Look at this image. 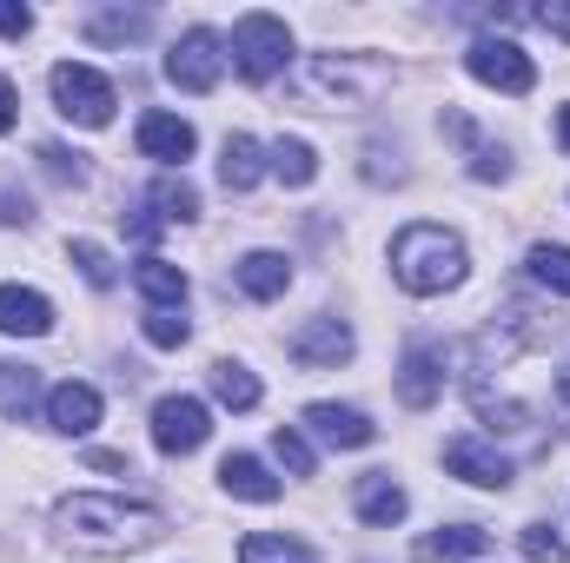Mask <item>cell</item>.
Segmentation results:
<instances>
[{
  "mask_svg": "<svg viewBox=\"0 0 570 563\" xmlns=\"http://www.w3.org/2000/svg\"><path fill=\"white\" fill-rule=\"evenodd\" d=\"M239 563H312V551L292 544V537H273V531H253L239 544Z\"/></svg>",
  "mask_w": 570,
  "mask_h": 563,
  "instance_id": "484cf974",
  "label": "cell"
},
{
  "mask_svg": "<svg viewBox=\"0 0 570 563\" xmlns=\"http://www.w3.org/2000/svg\"><path fill=\"white\" fill-rule=\"evenodd\" d=\"M352 504H358V517L379 524V531H392V524L405 517V491H399L392 471H365V477L352 484Z\"/></svg>",
  "mask_w": 570,
  "mask_h": 563,
  "instance_id": "2e32d148",
  "label": "cell"
},
{
  "mask_svg": "<svg viewBox=\"0 0 570 563\" xmlns=\"http://www.w3.org/2000/svg\"><path fill=\"white\" fill-rule=\"evenodd\" d=\"M399 398H405V412H431L444 398V352L438 345H405V358H399Z\"/></svg>",
  "mask_w": 570,
  "mask_h": 563,
  "instance_id": "30bf717a",
  "label": "cell"
},
{
  "mask_svg": "<svg viewBox=\"0 0 570 563\" xmlns=\"http://www.w3.org/2000/svg\"><path fill=\"white\" fill-rule=\"evenodd\" d=\"M464 67H471V80H484V87H498V93H511V100H524L531 87H538V67H531V53L518 47V40H471V53H464Z\"/></svg>",
  "mask_w": 570,
  "mask_h": 563,
  "instance_id": "8992f818",
  "label": "cell"
},
{
  "mask_svg": "<svg viewBox=\"0 0 570 563\" xmlns=\"http://www.w3.org/2000/svg\"><path fill=\"white\" fill-rule=\"evenodd\" d=\"M60 531L67 544L94 551V557H127L166 537V517L153 504H127V497H100V491H80L60 504Z\"/></svg>",
  "mask_w": 570,
  "mask_h": 563,
  "instance_id": "6da1fadb",
  "label": "cell"
},
{
  "mask_svg": "<svg viewBox=\"0 0 570 563\" xmlns=\"http://www.w3.org/2000/svg\"><path fill=\"white\" fill-rule=\"evenodd\" d=\"M558 146H564V152H570V107H564V113H558Z\"/></svg>",
  "mask_w": 570,
  "mask_h": 563,
  "instance_id": "f35d334b",
  "label": "cell"
},
{
  "mask_svg": "<svg viewBox=\"0 0 570 563\" xmlns=\"http://www.w3.org/2000/svg\"><path fill=\"white\" fill-rule=\"evenodd\" d=\"M100 412H107V405H100V392H94V385H80V378H67V385H53V392H47V424H53L60 437H87V431L100 424Z\"/></svg>",
  "mask_w": 570,
  "mask_h": 563,
  "instance_id": "7c38bea8",
  "label": "cell"
},
{
  "mask_svg": "<svg viewBox=\"0 0 570 563\" xmlns=\"http://www.w3.org/2000/svg\"><path fill=\"white\" fill-rule=\"evenodd\" d=\"M0 332L7 338H40V332H53V305L33 285H0Z\"/></svg>",
  "mask_w": 570,
  "mask_h": 563,
  "instance_id": "5bb4252c",
  "label": "cell"
},
{
  "mask_svg": "<svg viewBox=\"0 0 570 563\" xmlns=\"http://www.w3.org/2000/svg\"><path fill=\"white\" fill-rule=\"evenodd\" d=\"M538 20H544V27H551V33H558V40H570V7H544V13H538Z\"/></svg>",
  "mask_w": 570,
  "mask_h": 563,
  "instance_id": "d590c367",
  "label": "cell"
},
{
  "mask_svg": "<svg viewBox=\"0 0 570 563\" xmlns=\"http://www.w3.org/2000/svg\"><path fill=\"white\" fill-rule=\"evenodd\" d=\"M40 172H47V179H53V186H80V179H87V166H80V152H67V146H40Z\"/></svg>",
  "mask_w": 570,
  "mask_h": 563,
  "instance_id": "4dcf8cb0",
  "label": "cell"
},
{
  "mask_svg": "<svg viewBox=\"0 0 570 563\" xmlns=\"http://www.w3.org/2000/svg\"><path fill=\"white\" fill-rule=\"evenodd\" d=\"M484 551H491V531L484 524H451V531L419 537V557L425 563H458V557H484Z\"/></svg>",
  "mask_w": 570,
  "mask_h": 563,
  "instance_id": "ffe728a7",
  "label": "cell"
},
{
  "mask_svg": "<svg viewBox=\"0 0 570 563\" xmlns=\"http://www.w3.org/2000/svg\"><path fill=\"white\" fill-rule=\"evenodd\" d=\"M273 457H279L292 477H312V444H305L292 424H279V431H273Z\"/></svg>",
  "mask_w": 570,
  "mask_h": 563,
  "instance_id": "f546056e",
  "label": "cell"
},
{
  "mask_svg": "<svg viewBox=\"0 0 570 563\" xmlns=\"http://www.w3.org/2000/svg\"><path fill=\"white\" fill-rule=\"evenodd\" d=\"M464 239L458 233H444V226H405L399 239H392V273L405 292H419V298H438V292H451V285H464Z\"/></svg>",
  "mask_w": 570,
  "mask_h": 563,
  "instance_id": "3957f363",
  "label": "cell"
},
{
  "mask_svg": "<svg viewBox=\"0 0 570 563\" xmlns=\"http://www.w3.org/2000/svg\"><path fill=\"white\" fill-rule=\"evenodd\" d=\"M13 113H20V107H13V80H7V73H0V134H7V127H13Z\"/></svg>",
  "mask_w": 570,
  "mask_h": 563,
  "instance_id": "8d00e7d4",
  "label": "cell"
},
{
  "mask_svg": "<svg viewBox=\"0 0 570 563\" xmlns=\"http://www.w3.org/2000/svg\"><path fill=\"white\" fill-rule=\"evenodd\" d=\"M33 398H40L33 365H0V412H7V418H27V412H33Z\"/></svg>",
  "mask_w": 570,
  "mask_h": 563,
  "instance_id": "d4e9b609",
  "label": "cell"
},
{
  "mask_svg": "<svg viewBox=\"0 0 570 563\" xmlns=\"http://www.w3.org/2000/svg\"><path fill=\"white\" fill-rule=\"evenodd\" d=\"M213 437V412L199 405V398H159L153 405V444L166 451V457H186V451H199Z\"/></svg>",
  "mask_w": 570,
  "mask_h": 563,
  "instance_id": "ba28073f",
  "label": "cell"
},
{
  "mask_svg": "<svg viewBox=\"0 0 570 563\" xmlns=\"http://www.w3.org/2000/svg\"><path fill=\"white\" fill-rule=\"evenodd\" d=\"M219 484H226L233 497H246V504H273V497H279V477H273L259 457H246V451H233V457L219 464Z\"/></svg>",
  "mask_w": 570,
  "mask_h": 563,
  "instance_id": "d6986e66",
  "label": "cell"
},
{
  "mask_svg": "<svg viewBox=\"0 0 570 563\" xmlns=\"http://www.w3.org/2000/svg\"><path fill=\"white\" fill-rule=\"evenodd\" d=\"M285 60H292V27H285L279 13H239V27H233V67L253 87H266V80L285 73Z\"/></svg>",
  "mask_w": 570,
  "mask_h": 563,
  "instance_id": "277c9868",
  "label": "cell"
},
{
  "mask_svg": "<svg viewBox=\"0 0 570 563\" xmlns=\"http://www.w3.org/2000/svg\"><path fill=\"white\" fill-rule=\"evenodd\" d=\"M524 557L531 563H564L570 551H564V537H558V524H531V531H524Z\"/></svg>",
  "mask_w": 570,
  "mask_h": 563,
  "instance_id": "d6a6232c",
  "label": "cell"
},
{
  "mask_svg": "<svg viewBox=\"0 0 570 563\" xmlns=\"http://www.w3.org/2000/svg\"><path fill=\"white\" fill-rule=\"evenodd\" d=\"M67 259H73V273L94 285V292H114V279H120V273H114V259H107V246H94V239H73V246H67Z\"/></svg>",
  "mask_w": 570,
  "mask_h": 563,
  "instance_id": "4316f807",
  "label": "cell"
},
{
  "mask_svg": "<svg viewBox=\"0 0 570 563\" xmlns=\"http://www.w3.org/2000/svg\"><path fill=\"white\" fill-rule=\"evenodd\" d=\"M146 338H153L159 352H179V345L193 338V325H186L179 312H146Z\"/></svg>",
  "mask_w": 570,
  "mask_h": 563,
  "instance_id": "1f68e13d",
  "label": "cell"
},
{
  "mask_svg": "<svg viewBox=\"0 0 570 563\" xmlns=\"http://www.w3.org/2000/svg\"><path fill=\"white\" fill-rule=\"evenodd\" d=\"M305 424H312L332 451H358V444H372V437H379V424L365 418L358 405H305Z\"/></svg>",
  "mask_w": 570,
  "mask_h": 563,
  "instance_id": "4fadbf2b",
  "label": "cell"
},
{
  "mask_svg": "<svg viewBox=\"0 0 570 563\" xmlns=\"http://www.w3.org/2000/svg\"><path fill=\"white\" fill-rule=\"evenodd\" d=\"M233 279H239V292L246 298H285V285H292V259L285 253H246L239 266H233Z\"/></svg>",
  "mask_w": 570,
  "mask_h": 563,
  "instance_id": "e0dca14e",
  "label": "cell"
},
{
  "mask_svg": "<svg viewBox=\"0 0 570 563\" xmlns=\"http://www.w3.org/2000/svg\"><path fill=\"white\" fill-rule=\"evenodd\" d=\"M444 471L464 477V484H478V491H504L511 484V457L491 451V444H478V437H451L444 444Z\"/></svg>",
  "mask_w": 570,
  "mask_h": 563,
  "instance_id": "8fae6325",
  "label": "cell"
},
{
  "mask_svg": "<svg viewBox=\"0 0 570 563\" xmlns=\"http://www.w3.org/2000/svg\"><path fill=\"white\" fill-rule=\"evenodd\" d=\"M558 398L570 405V358H564V372H558Z\"/></svg>",
  "mask_w": 570,
  "mask_h": 563,
  "instance_id": "ab89813d",
  "label": "cell"
},
{
  "mask_svg": "<svg viewBox=\"0 0 570 563\" xmlns=\"http://www.w3.org/2000/svg\"><path fill=\"white\" fill-rule=\"evenodd\" d=\"M213 398H219L226 412H253V405H259V378H253V365L219 358V365H213Z\"/></svg>",
  "mask_w": 570,
  "mask_h": 563,
  "instance_id": "7402d4cb",
  "label": "cell"
},
{
  "mask_svg": "<svg viewBox=\"0 0 570 563\" xmlns=\"http://www.w3.org/2000/svg\"><path fill=\"white\" fill-rule=\"evenodd\" d=\"M27 219H33L27 192H13V186H7V192H0V226H27Z\"/></svg>",
  "mask_w": 570,
  "mask_h": 563,
  "instance_id": "836d02e7",
  "label": "cell"
},
{
  "mask_svg": "<svg viewBox=\"0 0 570 563\" xmlns=\"http://www.w3.org/2000/svg\"><path fill=\"white\" fill-rule=\"evenodd\" d=\"M292 93L305 107H325V113H358V107H379L392 93V67L372 53H312L292 73Z\"/></svg>",
  "mask_w": 570,
  "mask_h": 563,
  "instance_id": "7a4b0ae2",
  "label": "cell"
},
{
  "mask_svg": "<svg viewBox=\"0 0 570 563\" xmlns=\"http://www.w3.org/2000/svg\"><path fill=\"white\" fill-rule=\"evenodd\" d=\"M27 27H33V13H27L20 0H7V7H0V33H7V40H20Z\"/></svg>",
  "mask_w": 570,
  "mask_h": 563,
  "instance_id": "e575fe53",
  "label": "cell"
},
{
  "mask_svg": "<svg viewBox=\"0 0 570 563\" xmlns=\"http://www.w3.org/2000/svg\"><path fill=\"white\" fill-rule=\"evenodd\" d=\"M285 358L305 365V372H332L352 358V325L345 318H305L292 338H285Z\"/></svg>",
  "mask_w": 570,
  "mask_h": 563,
  "instance_id": "9c48e42d",
  "label": "cell"
},
{
  "mask_svg": "<svg viewBox=\"0 0 570 563\" xmlns=\"http://www.w3.org/2000/svg\"><path fill=\"white\" fill-rule=\"evenodd\" d=\"M219 67H226V53H219V33H213V27L179 33L173 53H166V80H173L179 93H213V87H219Z\"/></svg>",
  "mask_w": 570,
  "mask_h": 563,
  "instance_id": "52a82bcc",
  "label": "cell"
},
{
  "mask_svg": "<svg viewBox=\"0 0 570 563\" xmlns=\"http://www.w3.org/2000/svg\"><path fill=\"white\" fill-rule=\"evenodd\" d=\"M146 33H153V13H127V7L87 20V40L94 47H127V40H146Z\"/></svg>",
  "mask_w": 570,
  "mask_h": 563,
  "instance_id": "603a6c76",
  "label": "cell"
},
{
  "mask_svg": "<svg viewBox=\"0 0 570 563\" xmlns=\"http://www.w3.org/2000/svg\"><path fill=\"white\" fill-rule=\"evenodd\" d=\"M153 206H159V219H199V192L186 179H159L153 186Z\"/></svg>",
  "mask_w": 570,
  "mask_h": 563,
  "instance_id": "f1b7e54d",
  "label": "cell"
},
{
  "mask_svg": "<svg viewBox=\"0 0 570 563\" xmlns=\"http://www.w3.org/2000/svg\"><path fill=\"white\" fill-rule=\"evenodd\" d=\"M531 279L570 298V246H531Z\"/></svg>",
  "mask_w": 570,
  "mask_h": 563,
  "instance_id": "83f0119b",
  "label": "cell"
},
{
  "mask_svg": "<svg viewBox=\"0 0 570 563\" xmlns=\"http://www.w3.org/2000/svg\"><path fill=\"white\" fill-rule=\"evenodd\" d=\"M47 87H53V107H60L73 127H107V120H114V107H120L114 80H100V73H94V67H80V60H60Z\"/></svg>",
  "mask_w": 570,
  "mask_h": 563,
  "instance_id": "5b68a950",
  "label": "cell"
},
{
  "mask_svg": "<svg viewBox=\"0 0 570 563\" xmlns=\"http://www.w3.org/2000/svg\"><path fill=\"white\" fill-rule=\"evenodd\" d=\"M134 279H140V292L153 298V312H179V305H186V292H193L186 273H179L173 259H140V273H134Z\"/></svg>",
  "mask_w": 570,
  "mask_h": 563,
  "instance_id": "44dd1931",
  "label": "cell"
},
{
  "mask_svg": "<svg viewBox=\"0 0 570 563\" xmlns=\"http://www.w3.org/2000/svg\"><path fill=\"white\" fill-rule=\"evenodd\" d=\"M87 464H94V471H127V457H120V451H87Z\"/></svg>",
  "mask_w": 570,
  "mask_h": 563,
  "instance_id": "74e56055",
  "label": "cell"
},
{
  "mask_svg": "<svg viewBox=\"0 0 570 563\" xmlns=\"http://www.w3.org/2000/svg\"><path fill=\"white\" fill-rule=\"evenodd\" d=\"M273 172H279L285 186H312V179H318V152H312V140L285 134V140L273 146Z\"/></svg>",
  "mask_w": 570,
  "mask_h": 563,
  "instance_id": "cb8c5ba5",
  "label": "cell"
},
{
  "mask_svg": "<svg viewBox=\"0 0 570 563\" xmlns=\"http://www.w3.org/2000/svg\"><path fill=\"white\" fill-rule=\"evenodd\" d=\"M193 146H199V134H193L179 113H146L140 120V152L146 159H159V166H186Z\"/></svg>",
  "mask_w": 570,
  "mask_h": 563,
  "instance_id": "9a60e30c",
  "label": "cell"
},
{
  "mask_svg": "<svg viewBox=\"0 0 570 563\" xmlns=\"http://www.w3.org/2000/svg\"><path fill=\"white\" fill-rule=\"evenodd\" d=\"M259 172H266V146L253 140V134H226V146H219V179H226V192H253Z\"/></svg>",
  "mask_w": 570,
  "mask_h": 563,
  "instance_id": "ac0fdd59",
  "label": "cell"
}]
</instances>
